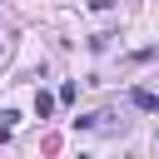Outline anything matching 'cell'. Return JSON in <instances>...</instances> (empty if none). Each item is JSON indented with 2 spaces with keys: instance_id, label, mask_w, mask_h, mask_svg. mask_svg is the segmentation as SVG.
I'll list each match as a JSON object with an SVG mask.
<instances>
[{
  "instance_id": "cell-4",
  "label": "cell",
  "mask_w": 159,
  "mask_h": 159,
  "mask_svg": "<svg viewBox=\"0 0 159 159\" xmlns=\"http://www.w3.org/2000/svg\"><path fill=\"white\" fill-rule=\"evenodd\" d=\"M5 139H10V124H0V144H5Z\"/></svg>"
},
{
  "instance_id": "cell-1",
  "label": "cell",
  "mask_w": 159,
  "mask_h": 159,
  "mask_svg": "<svg viewBox=\"0 0 159 159\" xmlns=\"http://www.w3.org/2000/svg\"><path fill=\"white\" fill-rule=\"evenodd\" d=\"M75 129H104V134H124V129H129V119H124V114H114V109H99V114L75 119Z\"/></svg>"
},
{
  "instance_id": "cell-3",
  "label": "cell",
  "mask_w": 159,
  "mask_h": 159,
  "mask_svg": "<svg viewBox=\"0 0 159 159\" xmlns=\"http://www.w3.org/2000/svg\"><path fill=\"white\" fill-rule=\"evenodd\" d=\"M35 114H40V119H50V114H55V94H45V89H40V94H35Z\"/></svg>"
},
{
  "instance_id": "cell-2",
  "label": "cell",
  "mask_w": 159,
  "mask_h": 159,
  "mask_svg": "<svg viewBox=\"0 0 159 159\" xmlns=\"http://www.w3.org/2000/svg\"><path fill=\"white\" fill-rule=\"evenodd\" d=\"M129 104L144 109V114H154V109H159V94H154L149 84H139V89H129Z\"/></svg>"
}]
</instances>
